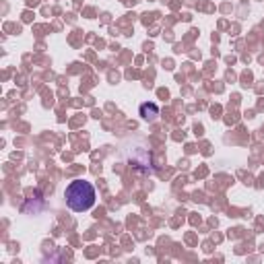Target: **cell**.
<instances>
[{"instance_id":"cell-2","label":"cell","mask_w":264,"mask_h":264,"mask_svg":"<svg viewBox=\"0 0 264 264\" xmlns=\"http://www.w3.org/2000/svg\"><path fill=\"white\" fill-rule=\"evenodd\" d=\"M138 114L143 116V120L153 122L157 116H159V105H157V103H149V101H145V103H140Z\"/></svg>"},{"instance_id":"cell-1","label":"cell","mask_w":264,"mask_h":264,"mask_svg":"<svg viewBox=\"0 0 264 264\" xmlns=\"http://www.w3.org/2000/svg\"><path fill=\"white\" fill-rule=\"evenodd\" d=\"M64 198H66V206L75 213H87L91 210L95 204V186L87 180H75L70 182L64 190Z\"/></svg>"}]
</instances>
